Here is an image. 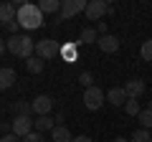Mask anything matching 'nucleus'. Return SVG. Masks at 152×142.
Segmentation results:
<instances>
[{
    "mask_svg": "<svg viewBox=\"0 0 152 142\" xmlns=\"http://www.w3.org/2000/svg\"><path fill=\"white\" fill-rule=\"evenodd\" d=\"M13 112H15V117H31V114H33V104H28V102H15V104H13Z\"/></svg>",
    "mask_w": 152,
    "mask_h": 142,
    "instance_id": "obj_20",
    "label": "nucleus"
},
{
    "mask_svg": "<svg viewBox=\"0 0 152 142\" xmlns=\"http://www.w3.org/2000/svg\"><path fill=\"white\" fill-rule=\"evenodd\" d=\"M53 127H56V119H51V117H38L36 122H33V130L36 132H53Z\"/></svg>",
    "mask_w": 152,
    "mask_h": 142,
    "instance_id": "obj_13",
    "label": "nucleus"
},
{
    "mask_svg": "<svg viewBox=\"0 0 152 142\" xmlns=\"http://www.w3.org/2000/svg\"><path fill=\"white\" fill-rule=\"evenodd\" d=\"M137 119H140L142 130H152V112H150V109H142V112H140V117H137Z\"/></svg>",
    "mask_w": 152,
    "mask_h": 142,
    "instance_id": "obj_22",
    "label": "nucleus"
},
{
    "mask_svg": "<svg viewBox=\"0 0 152 142\" xmlns=\"http://www.w3.org/2000/svg\"><path fill=\"white\" fill-rule=\"evenodd\" d=\"M124 109H127V114H129V117H140V112H142V107H140V99H127Z\"/></svg>",
    "mask_w": 152,
    "mask_h": 142,
    "instance_id": "obj_21",
    "label": "nucleus"
},
{
    "mask_svg": "<svg viewBox=\"0 0 152 142\" xmlns=\"http://www.w3.org/2000/svg\"><path fill=\"white\" fill-rule=\"evenodd\" d=\"M104 99H107V94H104L99 86H89V89H84V107H86V109L96 112L99 107L104 104Z\"/></svg>",
    "mask_w": 152,
    "mask_h": 142,
    "instance_id": "obj_4",
    "label": "nucleus"
},
{
    "mask_svg": "<svg viewBox=\"0 0 152 142\" xmlns=\"http://www.w3.org/2000/svg\"><path fill=\"white\" fill-rule=\"evenodd\" d=\"M15 84V71L13 69H0V91H5Z\"/></svg>",
    "mask_w": 152,
    "mask_h": 142,
    "instance_id": "obj_15",
    "label": "nucleus"
},
{
    "mask_svg": "<svg viewBox=\"0 0 152 142\" xmlns=\"http://www.w3.org/2000/svg\"><path fill=\"white\" fill-rule=\"evenodd\" d=\"M99 48L104 51V53H117L119 51V38L117 36H112V33H107V36H99Z\"/></svg>",
    "mask_w": 152,
    "mask_h": 142,
    "instance_id": "obj_10",
    "label": "nucleus"
},
{
    "mask_svg": "<svg viewBox=\"0 0 152 142\" xmlns=\"http://www.w3.org/2000/svg\"><path fill=\"white\" fill-rule=\"evenodd\" d=\"M150 142H152V140H150Z\"/></svg>",
    "mask_w": 152,
    "mask_h": 142,
    "instance_id": "obj_34",
    "label": "nucleus"
},
{
    "mask_svg": "<svg viewBox=\"0 0 152 142\" xmlns=\"http://www.w3.org/2000/svg\"><path fill=\"white\" fill-rule=\"evenodd\" d=\"M147 109H150V112H152V102H150V104H147Z\"/></svg>",
    "mask_w": 152,
    "mask_h": 142,
    "instance_id": "obj_33",
    "label": "nucleus"
},
{
    "mask_svg": "<svg viewBox=\"0 0 152 142\" xmlns=\"http://www.w3.org/2000/svg\"><path fill=\"white\" fill-rule=\"evenodd\" d=\"M15 18H18V5L15 3H0V23L3 26L13 23Z\"/></svg>",
    "mask_w": 152,
    "mask_h": 142,
    "instance_id": "obj_11",
    "label": "nucleus"
},
{
    "mask_svg": "<svg viewBox=\"0 0 152 142\" xmlns=\"http://www.w3.org/2000/svg\"><path fill=\"white\" fill-rule=\"evenodd\" d=\"M0 142H23L20 137H15V135H3L0 137Z\"/></svg>",
    "mask_w": 152,
    "mask_h": 142,
    "instance_id": "obj_28",
    "label": "nucleus"
},
{
    "mask_svg": "<svg viewBox=\"0 0 152 142\" xmlns=\"http://www.w3.org/2000/svg\"><path fill=\"white\" fill-rule=\"evenodd\" d=\"M18 23H20L23 31H36V28L43 26V13H41V8L38 5H31V3H26V5H18Z\"/></svg>",
    "mask_w": 152,
    "mask_h": 142,
    "instance_id": "obj_2",
    "label": "nucleus"
},
{
    "mask_svg": "<svg viewBox=\"0 0 152 142\" xmlns=\"http://www.w3.org/2000/svg\"><path fill=\"white\" fill-rule=\"evenodd\" d=\"M33 132V119L31 117H15V119H13V135L15 137H28Z\"/></svg>",
    "mask_w": 152,
    "mask_h": 142,
    "instance_id": "obj_7",
    "label": "nucleus"
},
{
    "mask_svg": "<svg viewBox=\"0 0 152 142\" xmlns=\"http://www.w3.org/2000/svg\"><path fill=\"white\" fill-rule=\"evenodd\" d=\"M150 140H152V135H150V130H142V127H140V130H137L134 135L129 137V142H150Z\"/></svg>",
    "mask_w": 152,
    "mask_h": 142,
    "instance_id": "obj_23",
    "label": "nucleus"
},
{
    "mask_svg": "<svg viewBox=\"0 0 152 142\" xmlns=\"http://www.w3.org/2000/svg\"><path fill=\"white\" fill-rule=\"evenodd\" d=\"M3 53H5V41L0 38V56H3Z\"/></svg>",
    "mask_w": 152,
    "mask_h": 142,
    "instance_id": "obj_31",
    "label": "nucleus"
},
{
    "mask_svg": "<svg viewBox=\"0 0 152 142\" xmlns=\"http://www.w3.org/2000/svg\"><path fill=\"white\" fill-rule=\"evenodd\" d=\"M61 5H64V3H61V0H41V3H38V8H41V13H61Z\"/></svg>",
    "mask_w": 152,
    "mask_h": 142,
    "instance_id": "obj_18",
    "label": "nucleus"
},
{
    "mask_svg": "<svg viewBox=\"0 0 152 142\" xmlns=\"http://www.w3.org/2000/svg\"><path fill=\"white\" fill-rule=\"evenodd\" d=\"M124 94H127V99H140L142 94H145V89H147V84L142 81V79H129V81L124 84Z\"/></svg>",
    "mask_w": 152,
    "mask_h": 142,
    "instance_id": "obj_9",
    "label": "nucleus"
},
{
    "mask_svg": "<svg viewBox=\"0 0 152 142\" xmlns=\"http://www.w3.org/2000/svg\"><path fill=\"white\" fill-rule=\"evenodd\" d=\"M74 142H91V137H86V135H81V137H74Z\"/></svg>",
    "mask_w": 152,
    "mask_h": 142,
    "instance_id": "obj_30",
    "label": "nucleus"
},
{
    "mask_svg": "<svg viewBox=\"0 0 152 142\" xmlns=\"http://www.w3.org/2000/svg\"><path fill=\"white\" fill-rule=\"evenodd\" d=\"M23 142H46V140H43V135H41V132H36V130H33L28 137H23Z\"/></svg>",
    "mask_w": 152,
    "mask_h": 142,
    "instance_id": "obj_26",
    "label": "nucleus"
},
{
    "mask_svg": "<svg viewBox=\"0 0 152 142\" xmlns=\"http://www.w3.org/2000/svg\"><path fill=\"white\" fill-rule=\"evenodd\" d=\"M112 142H129V140H127V137H114Z\"/></svg>",
    "mask_w": 152,
    "mask_h": 142,
    "instance_id": "obj_32",
    "label": "nucleus"
},
{
    "mask_svg": "<svg viewBox=\"0 0 152 142\" xmlns=\"http://www.w3.org/2000/svg\"><path fill=\"white\" fill-rule=\"evenodd\" d=\"M31 104H33V112H36L38 117H48L51 107H53V99H51L48 94H41V97H36Z\"/></svg>",
    "mask_w": 152,
    "mask_h": 142,
    "instance_id": "obj_8",
    "label": "nucleus"
},
{
    "mask_svg": "<svg viewBox=\"0 0 152 142\" xmlns=\"http://www.w3.org/2000/svg\"><path fill=\"white\" fill-rule=\"evenodd\" d=\"M96 33H99V36H107V23H104V20L96 23Z\"/></svg>",
    "mask_w": 152,
    "mask_h": 142,
    "instance_id": "obj_29",
    "label": "nucleus"
},
{
    "mask_svg": "<svg viewBox=\"0 0 152 142\" xmlns=\"http://www.w3.org/2000/svg\"><path fill=\"white\" fill-rule=\"evenodd\" d=\"M107 102L112 104V107H124V104H127V94H124V89H122V86L109 89V91H107Z\"/></svg>",
    "mask_w": 152,
    "mask_h": 142,
    "instance_id": "obj_12",
    "label": "nucleus"
},
{
    "mask_svg": "<svg viewBox=\"0 0 152 142\" xmlns=\"http://www.w3.org/2000/svg\"><path fill=\"white\" fill-rule=\"evenodd\" d=\"M140 56H142L145 61H152V38L142 43V48H140Z\"/></svg>",
    "mask_w": 152,
    "mask_h": 142,
    "instance_id": "obj_24",
    "label": "nucleus"
},
{
    "mask_svg": "<svg viewBox=\"0 0 152 142\" xmlns=\"http://www.w3.org/2000/svg\"><path fill=\"white\" fill-rule=\"evenodd\" d=\"M107 8L109 3H104V0H91V3H86V20H102V15H107Z\"/></svg>",
    "mask_w": 152,
    "mask_h": 142,
    "instance_id": "obj_6",
    "label": "nucleus"
},
{
    "mask_svg": "<svg viewBox=\"0 0 152 142\" xmlns=\"http://www.w3.org/2000/svg\"><path fill=\"white\" fill-rule=\"evenodd\" d=\"M79 81L84 84V89L94 86V76H91V71H84V74H79Z\"/></svg>",
    "mask_w": 152,
    "mask_h": 142,
    "instance_id": "obj_25",
    "label": "nucleus"
},
{
    "mask_svg": "<svg viewBox=\"0 0 152 142\" xmlns=\"http://www.w3.org/2000/svg\"><path fill=\"white\" fill-rule=\"evenodd\" d=\"M79 48H81L79 43H66V46H61V56H64V61L74 64V61L79 59Z\"/></svg>",
    "mask_w": 152,
    "mask_h": 142,
    "instance_id": "obj_14",
    "label": "nucleus"
},
{
    "mask_svg": "<svg viewBox=\"0 0 152 142\" xmlns=\"http://www.w3.org/2000/svg\"><path fill=\"white\" fill-rule=\"evenodd\" d=\"M94 41H99L96 28H84V31L79 33V41H76V43L79 46H89V43H94Z\"/></svg>",
    "mask_w": 152,
    "mask_h": 142,
    "instance_id": "obj_16",
    "label": "nucleus"
},
{
    "mask_svg": "<svg viewBox=\"0 0 152 142\" xmlns=\"http://www.w3.org/2000/svg\"><path fill=\"white\" fill-rule=\"evenodd\" d=\"M5 48L10 51L13 56H18V59H31V56H36V41L28 38L26 33H18V36H10V38L5 41Z\"/></svg>",
    "mask_w": 152,
    "mask_h": 142,
    "instance_id": "obj_1",
    "label": "nucleus"
},
{
    "mask_svg": "<svg viewBox=\"0 0 152 142\" xmlns=\"http://www.w3.org/2000/svg\"><path fill=\"white\" fill-rule=\"evenodd\" d=\"M51 137H53V142H74V137L66 130V124H56L53 132H51Z\"/></svg>",
    "mask_w": 152,
    "mask_h": 142,
    "instance_id": "obj_17",
    "label": "nucleus"
},
{
    "mask_svg": "<svg viewBox=\"0 0 152 142\" xmlns=\"http://www.w3.org/2000/svg\"><path fill=\"white\" fill-rule=\"evenodd\" d=\"M5 28H8V31L13 33V36H18V31H20V23H18V20H13V23H8Z\"/></svg>",
    "mask_w": 152,
    "mask_h": 142,
    "instance_id": "obj_27",
    "label": "nucleus"
},
{
    "mask_svg": "<svg viewBox=\"0 0 152 142\" xmlns=\"http://www.w3.org/2000/svg\"><path fill=\"white\" fill-rule=\"evenodd\" d=\"M58 53H61V46H58V41H53V38L36 41V56H38V59L48 61V59H56Z\"/></svg>",
    "mask_w": 152,
    "mask_h": 142,
    "instance_id": "obj_3",
    "label": "nucleus"
},
{
    "mask_svg": "<svg viewBox=\"0 0 152 142\" xmlns=\"http://www.w3.org/2000/svg\"><path fill=\"white\" fill-rule=\"evenodd\" d=\"M43 66H46V61L38 59V56H31V59L26 61V69L31 71V74H41V71H43Z\"/></svg>",
    "mask_w": 152,
    "mask_h": 142,
    "instance_id": "obj_19",
    "label": "nucleus"
},
{
    "mask_svg": "<svg viewBox=\"0 0 152 142\" xmlns=\"http://www.w3.org/2000/svg\"><path fill=\"white\" fill-rule=\"evenodd\" d=\"M84 10H86V3H84V0H64L58 20H69V18L79 15V13H84Z\"/></svg>",
    "mask_w": 152,
    "mask_h": 142,
    "instance_id": "obj_5",
    "label": "nucleus"
}]
</instances>
